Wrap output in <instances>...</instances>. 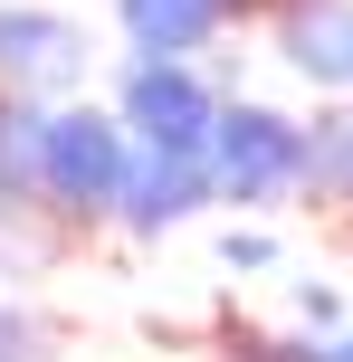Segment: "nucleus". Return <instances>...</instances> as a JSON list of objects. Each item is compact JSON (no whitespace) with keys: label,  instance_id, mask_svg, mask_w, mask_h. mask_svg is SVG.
Returning <instances> with one entry per match:
<instances>
[{"label":"nucleus","instance_id":"11","mask_svg":"<svg viewBox=\"0 0 353 362\" xmlns=\"http://www.w3.org/2000/svg\"><path fill=\"white\" fill-rule=\"evenodd\" d=\"M220 267L229 276H267V267H277V238H267V229H220Z\"/></svg>","mask_w":353,"mask_h":362},{"label":"nucleus","instance_id":"10","mask_svg":"<svg viewBox=\"0 0 353 362\" xmlns=\"http://www.w3.org/2000/svg\"><path fill=\"white\" fill-rule=\"evenodd\" d=\"M57 353H67V325H57L38 296L0 286V362H57Z\"/></svg>","mask_w":353,"mask_h":362},{"label":"nucleus","instance_id":"7","mask_svg":"<svg viewBox=\"0 0 353 362\" xmlns=\"http://www.w3.org/2000/svg\"><path fill=\"white\" fill-rule=\"evenodd\" d=\"M115 29L125 48H153V57H210L220 38L248 29L239 0H115Z\"/></svg>","mask_w":353,"mask_h":362},{"label":"nucleus","instance_id":"8","mask_svg":"<svg viewBox=\"0 0 353 362\" xmlns=\"http://www.w3.org/2000/svg\"><path fill=\"white\" fill-rule=\"evenodd\" d=\"M296 210L353 219V95H325V115H306V200Z\"/></svg>","mask_w":353,"mask_h":362},{"label":"nucleus","instance_id":"2","mask_svg":"<svg viewBox=\"0 0 353 362\" xmlns=\"http://www.w3.org/2000/svg\"><path fill=\"white\" fill-rule=\"evenodd\" d=\"M220 210H296L306 200V115L267 95H220V124L201 144Z\"/></svg>","mask_w":353,"mask_h":362},{"label":"nucleus","instance_id":"4","mask_svg":"<svg viewBox=\"0 0 353 362\" xmlns=\"http://www.w3.org/2000/svg\"><path fill=\"white\" fill-rule=\"evenodd\" d=\"M96 67V38L76 10H57V0H0V86L10 95H38V105H57V95H76Z\"/></svg>","mask_w":353,"mask_h":362},{"label":"nucleus","instance_id":"13","mask_svg":"<svg viewBox=\"0 0 353 362\" xmlns=\"http://www.w3.org/2000/svg\"><path fill=\"white\" fill-rule=\"evenodd\" d=\"M306 362H353V325H335V334H316V353Z\"/></svg>","mask_w":353,"mask_h":362},{"label":"nucleus","instance_id":"14","mask_svg":"<svg viewBox=\"0 0 353 362\" xmlns=\"http://www.w3.org/2000/svg\"><path fill=\"white\" fill-rule=\"evenodd\" d=\"M344 229H353V219H344Z\"/></svg>","mask_w":353,"mask_h":362},{"label":"nucleus","instance_id":"3","mask_svg":"<svg viewBox=\"0 0 353 362\" xmlns=\"http://www.w3.org/2000/svg\"><path fill=\"white\" fill-rule=\"evenodd\" d=\"M220 95H229V86L201 67V57H153V48H134L125 67H115V95H105V105L125 115L134 144H182V153H201L210 124H220Z\"/></svg>","mask_w":353,"mask_h":362},{"label":"nucleus","instance_id":"12","mask_svg":"<svg viewBox=\"0 0 353 362\" xmlns=\"http://www.w3.org/2000/svg\"><path fill=\"white\" fill-rule=\"evenodd\" d=\"M296 325H306V334H335V325H344V296H335V286H296Z\"/></svg>","mask_w":353,"mask_h":362},{"label":"nucleus","instance_id":"5","mask_svg":"<svg viewBox=\"0 0 353 362\" xmlns=\"http://www.w3.org/2000/svg\"><path fill=\"white\" fill-rule=\"evenodd\" d=\"M201 210H220L201 153H182V144H134L125 191H115V229H125V238H172V229H191Z\"/></svg>","mask_w":353,"mask_h":362},{"label":"nucleus","instance_id":"1","mask_svg":"<svg viewBox=\"0 0 353 362\" xmlns=\"http://www.w3.org/2000/svg\"><path fill=\"white\" fill-rule=\"evenodd\" d=\"M134 134L115 105H96L86 86L57 95L38 124V219H57V238H96L115 229V191H125Z\"/></svg>","mask_w":353,"mask_h":362},{"label":"nucleus","instance_id":"6","mask_svg":"<svg viewBox=\"0 0 353 362\" xmlns=\"http://www.w3.org/2000/svg\"><path fill=\"white\" fill-rule=\"evenodd\" d=\"M248 29L277 48V67L316 95H353V0H267Z\"/></svg>","mask_w":353,"mask_h":362},{"label":"nucleus","instance_id":"9","mask_svg":"<svg viewBox=\"0 0 353 362\" xmlns=\"http://www.w3.org/2000/svg\"><path fill=\"white\" fill-rule=\"evenodd\" d=\"M38 124L48 105L0 86V219H38Z\"/></svg>","mask_w":353,"mask_h":362}]
</instances>
